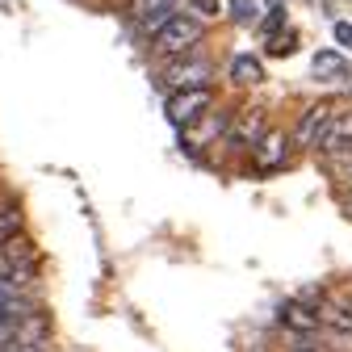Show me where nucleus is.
<instances>
[{
	"label": "nucleus",
	"mask_w": 352,
	"mask_h": 352,
	"mask_svg": "<svg viewBox=\"0 0 352 352\" xmlns=\"http://www.w3.org/2000/svg\"><path fill=\"white\" fill-rule=\"evenodd\" d=\"M336 42L340 47H352V21H336Z\"/></svg>",
	"instance_id": "14"
},
{
	"label": "nucleus",
	"mask_w": 352,
	"mask_h": 352,
	"mask_svg": "<svg viewBox=\"0 0 352 352\" xmlns=\"http://www.w3.org/2000/svg\"><path fill=\"white\" fill-rule=\"evenodd\" d=\"M319 315H323V327H331L336 336L352 340V298H331Z\"/></svg>",
	"instance_id": "8"
},
{
	"label": "nucleus",
	"mask_w": 352,
	"mask_h": 352,
	"mask_svg": "<svg viewBox=\"0 0 352 352\" xmlns=\"http://www.w3.org/2000/svg\"><path fill=\"white\" fill-rule=\"evenodd\" d=\"M348 201H352V185H348Z\"/></svg>",
	"instance_id": "19"
},
{
	"label": "nucleus",
	"mask_w": 352,
	"mask_h": 352,
	"mask_svg": "<svg viewBox=\"0 0 352 352\" xmlns=\"http://www.w3.org/2000/svg\"><path fill=\"white\" fill-rule=\"evenodd\" d=\"M193 9H197V17H214L223 5H218V0H193Z\"/></svg>",
	"instance_id": "15"
},
{
	"label": "nucleus",
	"mask_w": 352,
	"mask_h": 352,
	"mask_svg": "<svg viewBox=\"0 0 352 352\" xmlns=\"http://www.w3.org/2000/svg\"><path fill=\"white\" fill-rule=\"evenodd\" d=\"M21 231H25L21 210H17V206H0V248L13 243V239H21Z\"/></svg>",
	"instance_id": "10"
},
{
	"label": "nucleus",
	"mask_w": 352,
	"mask_h": 352,
	"mask_svg": "<svg viewBox=\"0 0 352 352\" xmlns=\"http://www.w3.org/2000/svg\"><path fill=\"white\" fill-rule=\"evenodd\" d=\"M327 164H331V172L340 176L344 185H352V147H344V151H336V155H327Z\"/></svg>",
	"instance_id": "12"
},
{
	"label": "nucleus",
	"mask_w": 352,
	"mask_h": 352,
	"mask_svg": "<svg viewBox=\"0 0 352 352\" xmlns=\"http://www.w3.org/2000/svg\"><path fill=\"white\" fill-rule=\"evenodd\" d=\"M235 17H239V21L252 17V5H248V0H235Z\"/></svg>",
	"instance_id": "18"
},
{
	"label": "nucleus",
	"mask_w": 352,
	"mask_h": 352,
	"mask_svg": "<svg viewBox=\"0 0 352 352\" xmlns=\"http://www.w3.org/2000/svg\"><path fill=\"white\" fill-rule=\"evenodd\" d=\"M277 25H281V9H273L269 17H264V25H260V30H264V34H273Z\"/></svg>",
	"instance_id": "17"
},
{
	"label": "nucleus",
	"mask_w": 352,
	"mask_h": 352,
	"mask_svg": "<svg viewBox=\"0 0 352 352\" xmlns=\"http://www.w3.org/2000/svg\"><path fill=\"white\" fill-rule=\"evenodd\" d=\"M294 47H298V38H294V34H289V38H277V42H273V51H277V55H285V51H294Z\"/></svg>",
	"instance_id": "16"
},
{
	"label": "nucleus",
	"mask_w": 352,
	"mask_h": 352,
	"mask_svg": "<svg viewBox=\"0 0 352 352\" xmlns=\"http://www.w3.org/2000/svg\"><path fill=\"white\" fill-rule=\"evenodd\" d=\"M30 315H38V302H34L30 289H21V294H0V331L13 327V323H21V319H30Z\"/></svg>",
	"instance_id": "6"
},
{
	"label": "nucleus",
	"mask_w": 352,
	"mask_h": 352,
	"mask_svg": "<svg viewBox=\"0 0 352 352\" xmlns=\"http://www.w3.org/2000/svg\"><path fill=\"white\" fill-rule=\"evenodd\" d=\"M331 122H336V105H331V101H315L311 109L298 118V126H294V143L319 151L323 139H327V130H331Z\"/></svg>",
	"instance_id": "2"
},
{
	"label": "nucleus",
	"mask_w": 352,
	"mask_h": 352,
	"mask_svg": "<svg viewBox=\"0 0 352 352\" xmlns=\"http://www.w3.org/2000/svg\"><path fill=\"white\" fill-rule=\"evenodd\" d=\"M344 147H352V109H348V113H336V122H331V130H327L319 155L327 160V155H336V151H344Z\"/></svg>",
	"instance_id": "9"
},
{
	"label": "nucleus",
	"mask_w": 352,
	"mask_h": 352,
	"mask_svg": "<svg viewBox=\"0 0 352 352\" xmlns=\"http://www.w3.org/2000/svg\"><path fill=\"white\" fill-rule=\"evenodd\" d=\"M151 38H155V51L160 55H172L176 59V55H189L197 42L206 38V21L197 13H172Z\"/></svg>",
	"instance_id": "1"
},
{
	"label": "nucleus",
	"mask_w": 352,
	"mask_h": 352,
	"mask_svg": "<svg viewBox=\"0 0 352 352\" xmlns=\"http://www.w3.org/2000/svg\"><path fill=\"white\" fill-rule=\"evenodd\" d=\"M164 84L168 88H206L210 84V63L206 59H181L164 67Z\"/></svg>",
	"instance_id": "4"
},
{
	"label": "nucleus",
	"mask_w": 352,
	"mask_h": 352,
	"mask_svg": "<svg viewBox=\"0 0 352 352\" xmlns=\"http://www.w3.org/2000/svg\"><path fill=\"white\" fill-rule=\"evenodd\" d=\"M206 109H210V88H176L172 101H168V122H172L176 130H185V126H193Z\"/></svg>",
	"instance_id": "3"
},
{
	"label": "nucleus",
	"mask_w": 352,
	"mask_h": 352,
	"mask_svg": "<svg viewBox=\"0 0 352 352\" xmlns=\"http://www.w3.org/2000/svg\"><path fill=\"white\" fill-rule=\"evenodd\" d=\"M260 76H264V67H260L256 55H239V59L231 63V80L243 84V88H248V84H260Z\"/></svg>",
	"instance_id": "11"
},
{
	"label": "nucleus",
	"mask_w": 352,
	"mask_h": 352,
	"mask_svg": "<svg viewBox=\"0 0 352 352\" xmlns=\"http://www.w3.org/2000/svg\"><path fill=\"white\" fill-rule=\"evenodd\" d=\"M264 139V113L260 109H248L239 122H235V130H231V143H239V147H260Z\"/></svg>",
	"instance_id": "7"
},
{
	"label": "nucleus",
	"mask_w": 352,
	"mask_h": 352,
	"mask_svg": "<svg viewBox=\"0 0 352 352\" xmlns=\"http://www.w3.org/2000/svg\"><path fill=\"white\" fill-rule=\"evenodd\" d=\"M315 72H319V76H340V72H344V59H340L336 51H319V55H315Z\"/></svg>",
	"instance_id": "13"
},
{
	"label": "nucleus",
	"mask_w": 352,
	"mask_h": 352,
	"mask_svg": "<svg viewBox=\"0 0 352 352\" xmlns=\"http://www.w3.org/2000/svg\"><path fill=\"white\" fill-rule=\"evenodd\" d=\"M176 9V0H130V17H135V25L143 34H155Z\"/></svg>",
	"instance_id": "5"
}]
</instances>
